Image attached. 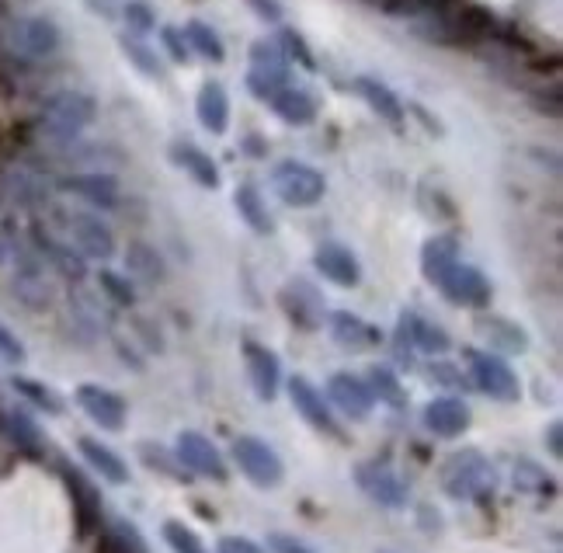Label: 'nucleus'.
Returning a JSON list of instances; mask_svg holds the SVG:
<instances>
[{
  "mask_svg": "<svg viewBox=\"0 0 563 553\" xmlns=\"http://www.w3.org/2000/svg\"><path fill=\"white\" fill-rule=\"evenodd\" d=\"M442 484L452 498H484L494 487L491 460L477 449H463V453L449 456V463L442 467Z\"/></svg>",
  "mask_w": 563,
  "mask_h": 553,
  "instance_id": "f257e3e1",
  "label": "nucleus"
},
{
  "mask_svg": "<svg viewBox=\"0 0 563 553\" xmlns=\"http://www.w3.org/2000/svg\"><path fill=\"white\" fill-rule=\"evenodd\" d=\"M272 185L279 192V199L292 209H310L324 199L327 181L317 167L299 164V160H282L272 171Z\"/></svg>",
  "mask_w": 563,
  "mask_h": 553,
  "instance_id": "f03ea898",
  "label": "nucleus"
},
{
  "mask_svg": "<svg viewBox=\"0 0 563 553\" xmlns=\"http://www.w3.org/2000/svg\"><path fill=\"white\" fill-rule=\"evenodd\" d=\"M98 115V105H94L91 94L80 91H60L46 101V129L56 136V140H73L80 136Z\"/></svg>",
  "mask_w": 563,
  "mask_h": 553,
  "instance_id": "7ed1b4c3",
  "label": "nucleus"
},
{
  "mask_svg": "<svg viewBox=\"0 0 563 553\" xmlns=\"http://www.w3.org/2000/svg\"><path fill=\"white\" fill-rule=\"evenodd\" d=\"M233 460H237L240 474L258 487H279L285 477V467L272 446L258 435H240L233 442Z\"/></svg>",
  "mask_w": 563,
  "mask_h": 553,
  "instance_id": "20e7f679",
  "label": "nucleus"
},
{
  "mask_svg": "<svg viewBox=\"0 0 563 553\" xmlns=\"http://www.w3.org/2000/svg\"><path fill=\"white\" fill-rule=\"evenodd\" d=\"M466 362H470V376H473V383H477V390H484L487 397H494V400L522 397V383H518L515 369H511L501 355L466 352Z\"/></svg>",
  "mask_w": 563,
  "mask_h": 553,
  "instance_id": "39448f33",
  "label": "nucleus"
},
{
  "mask_svg": "<svg viewBox=\"0 0 563 553\" xmlns=\"http://www.w3.org/2000/svg\"><path fill=\"white\" fill-rule=\"evenodd\" d=\"M438 289H442L445 300L456 303V307L480 310L491 303V282H487V275L473 265H463V261H456V265L445 272V279L438 282Z\"/></svg>",
  "mask_w": 563,
  "mask_h": 553,
  "instance_id": "423d86ee",
  "label": "nucleus"
},
{
  "mask_svg": "<svg viewBox=\"0 0 563 553\" xmlns=\"http://www.w3.org/2000/svg\"><path fill=\"white\" fill-rule=\"evenodd\" d=\"M174 456H178L181 470H192V474H199V477H209V480H226V477H230L223 453H219V449L212 446L202 432H181Z\"/></svg>",
  "mask_w": 563,
  "mask_h": 553,
  "instance_id": "0eeeda50",
  "label": "nucleus"
},
{
  "mask_svg": "<svg viewBox=\"0 0 563 553\" xmlns=\"http://www.w3.org/2000/svg\"><path fill=\"white\" fill-rule=\"evenodd\" d=\"M67 230H70V240L77 244L80 258L108 261L115 254V234H112V227H108V223H101V216L70 213L67 216Z\"/></svg>",
  "mask_w": 563,
  "mask_h": 553,
  "instance_id": "6e6552de",
  "label": "nucleus"
},
{
  "mask_svg": "<svg viewBox=\"0 0 563 553\" xmlns=\"http://www.w3.org/2000/svg\"><path fill=\"white\" fill-rule=\"evenodd\" d=\"M77 404L94 425L108 428V432H122V425H126V400L108 387L84 383V387H77Z\"/></svg>",
  "mask_w": 563,
  "mask_h": 553,
  "instance_id": "1a4fd4ad",
  "label": "nucleus"
},
{
  "mask_svg": "<svg viewBox=\"0 0 563 553\" xmlns=\"http://www.w3.org/2000/svg\"><path fill=\"white\" fill-rule=\"evenodd\" d=\"M327 400L338 407L341 414H348L352 421H365L376 407V397H372L369 383L358 380L352 373H334L327 380Z\"/></svg>",
  "mask_w": 563,
  "mask_h": 553,
  "instance_id": "9d476101",
  "label": "nucleus"
},
{
  "mask_svg": "<svg viewBox=\"0 0 563 553\" xmlns=\"http://www.w3.org/2000/svg\"><path fill=\"white\" fill-rule=\"evenodd\" d=\"M244 359H247V376L251 387L261 400H275L282 383V362L272 348L258 345V341H244Z\"/></svg>",
  "mask_w": 563,
  "mask_h": 553,
  "instance_id": "9b49d317",
  "label": "nucleus"
},
{
  "mask_svg": "<svg viewBox=\"0 0 563 553\" xmlns=\"http://www.w3.org/2000/svg\"><path fill=\"white\" fill-rule=\"evenodd\" d=\"M289 397H292V407H296V411L303 414V418L310 421L317 432L341 435V428H338V421H334V414H331V407H327L324 394H320V390L313 387L306 376H292V380H289Z\"/></svg>",
  "mask_w": 563,
  "mask_h": 553,
  "instance_id": "f8f14e48",
  "label": "nucleus"
},
{
  "mask_svg": "<svg viewBox=\"0 0 563 553\" xmlns=\"http://www.w3.org/2000/svg\"><path fill=\"white\" fill-rule=\"evenodd\" d=\"M313 265H317V272L327 282H334L341 289H352L362 282V265H358V258L345 244H320L317 254H313Z\"/></svg>",
  "mask_w": 563,
  "mask_h": 553,
  "instance_id": "ddd939ff",
  "label": "nucleus"
},
{
  "mask_svg": "<svg viewBox=\"0 0 563 553\" xmlns=\"http://www.w3.org/2000/svg\"><path fill=\"white\" fill-rule=\"evenodd\" d=\"M424 428L438 439H456L470 428V407L459 397H435L424 407Z\"/></svg>",
  "mask_w": 563,
  "mask_h": 553,
  "instance_id": "4468645a",
  "label": "nucleus"
},
{
  "mask_svg": "<svg viewBox=\"0 0 563 553\" xmlns=\"http://www.w3.org/2000/svg\"><path fill=\"white\" fill-rule=\"evenodd\" d=\"M355 477H358V487H362L372 501H379V505L400 508L407 501V487L400 484V477L393 474V470L379 467V463H362V467L355 470Z\"/></svg>",
  "mask_w": 563,
  "mask_h": 553,
  "instance_id": "2eb2a0df",
  "label": "nucleus"
},
{
  "mask_svg": "<svg viewBox=\"0 0 563 553\" xmlns=\"http://www.w3.org/2000/svg\"><path fill=\"white\" fill-rule=\"evenodd\" d=\"M397 341L407 348H418V352H428V355H442V352H449V345H452L449 334H445L438 324H431V320H424L421 314L400 317Z\"/></svg>",
  "mask_w": 563,
  "mask_h": 553,
  "instance_id": "dca6fc26",
  "label": "nucleus"
},
{
  "mask_svg": "<svg viewBox=\"0 0 563 553\" xmlns=\"http://www.w3.org/2000/svg\"><path fill=\"white\" fill-rule=\"evenodd\" d=\"M63 192L91 202L94 209H115L119 206V181L112 174H70L60 181Z\"/></svg>",
  "mask_w": 563,
  "mask_h": 553,
  "instance_id": "f3484780",
  "label": "nucleus"
},
{
  "mask_svg": "<svg viewBox=\"0 0 563 553\" xmlns=\"http://www.w3.org/2000/svg\"><path fill=\"white\" fill-rule=\"evenodd\" d=\"M327 327H331V338L338 341L341 348H352V352H365V348L379 345V327H372L369 320H362L358 314H348V310H334L327 317Z\"/></svg>",
  "mask_w": 563,
  "mask_h": 553,
  "instance_id": "a211bd4d",
  "label": "nucleus"
},
{
  "mask_svg": "<svg viewBox=\"0 0 563 553\" xmlns=\"http://www.w3.org/2000/svg\"><path fill=\"white\" fill-rule=\"evenodd\" d=\"M14 46L25 56H35V60L53 56L56 49H60V28L49 18H25L14 28Z\"/></svg>",
  "mask_w": 563,
  "mask_h": 553,
  "instance_id": "6ab92c4d",
  "label": "nucleus"
},
{
  "mask_svg": "<svg viewBox=\"0 0 563 553\" xmlns=\"http://www.w3.org/2000/svg\"><path fill=\"white\" fill-rule=\"evenodd\" d=\"M195 115H199L202 129H209L212 136L226 133V126H230V98H226L223 84H216V80L202 84L199 98H195Z\"/></svg>",
  "mask_w": 563,
  "mask_h": 553,
  "instance_id": "aec40b11",
  "label": "nucleus"
},
{
  "mask_svg": "<svg viewBox=\"0 0 563 553\" xmlns=\"http://www.w3.org/2000/svg\"><path fill=\"white\" fill-rule=\"evenodd\" d=\"M352 87H355L358 94H362V101L379 115V119L393 122V126H400V122H404V105H400V98L383 84V80H376V77H355Z\"/></svg>",
  "mask_w": 563,
  "mask_h": 553,
  "instance_id": "412c9836",
  "label": "nucleus"
},
{
  "mask_svg": "<svg viewBox=\"0 0 563 553\" xmlns=\"http://www.w3.org/2000/svg\"><path fill=\"white\" fill-rule=\"evenodd\" d=\"M268 105H272V112L279 115L282 122H289V126H310V122L317 119V98H313L310 91H299V87H282Z\"/></svg>",
  "mask_w": 563,
  "mask_h": 553,
  "instance_id": "4be33fe9",
  "label": "nucleus"
},
{
  "mask_svg": "<svg viewBox=\"0 0 563 553\" xmlns=\"http://www.w3.org/2000/svg\"><path fill=\"white\" fill-rule=\"evenodd\" d=\"M459 261V240L456 237H431L428 244L421 247V272L431 286L445 279L452 265Z\"/></svg>",
  "mask_w": 563,
  "mask_h": 553,
  "instance_id": "5701e85b",
  "label": "nucleus"
},
{
  "mask_svg": "<svg viewBox=\"0 0 563 553\" xmlns=\"http://www.w3.org/2000/svg\"><path fill=\"white\" fill-rule=\"evenodd\" d=\"M171 160L181 167V171H188L195 181H199L202 188H219V167L216 160H212L206 150H199L195 143H174L171 147Z\"/></svg>",
  "mask_w": 563,
  "mask_h": 553,
  "instance_id": "b1692460",
  "label": "nucleus"
},
{
  "mask_svg": "<svg viewBox=\"0 0 563 553\" xmlns=\"http://www.w3.org/2000/svg\"><path fill=\"white\" fill-rule=\"evenodd\" d=\"M77 446H80V456H84V460L91 463V467L98 470V474L105 477V480H112V484H126V480H129L126 460H122L115 449L101 446L98 439H80Z\"/></svg>",
  "mask_w": 563,
  "mask_h": 553,
  "instance_id": "393cba45",
  "label": "nucleus"
},
{
  "mask_svg": "<svg viewBox=\"0 0 563 553\" xmlns=\"http://www.w3.org/2000/svg\"><path fill=\"white\" fill-rule=\"evenodd\" d=\"M233 206H237L240 220H244L247 227L254 230V234L268 237V234H272V230H275L272 216H268L265 199H261V192H258V188H254V185H240L237 192H233Z\"/></svg>",
  "mask_w": 563,
  "mask_h": 553,
  "instance_id": "a878e982",
  "label": "nucleus"
},
{
  "mask_svg": "<svg viewBox=\"0 0 563 553\" xmlns=\"http://www.w3.org/2000/svg\"><path fill=\"white\" fill-rule=\"evenodd\" d=\"M282 303H285V310H289L292 324L317 327V320H320V296L313 293V286H306V282H292V286H285Z\"/></svg>",
  "mask_w": 563,
  "mask_h": 553,
  "instance_id": "bb28decb",
  "label": "nucleus"
},
{
  "mask_svg": "<svg viewBox=\"0 0 563 553\" xmlns=\"http://www.w3.org/2000/svg\"><path fill=\"white\" fill-rule=\"evenodd\" d=\"M251 70H254V74H265V77H272V80H279V84L289 87V60H285L279 42H272V39L254 42V46H251Z\"/></svg>",
  "mask_w": 563,
  "mask_h": 553,
  "instance_id": "cd10ccee",
  "label": "nucleus"
},
{
  "mask_svg": "<svg viewBox=\"0 0 563 553\" xmlns=\"http://www.w3.org/2000/svg\"><path fill=\"white\" fill-rule=\"evenodd\" d=\"M181 35H185V42H188V53H199L202 60H209V63L226 60L223 39L212 32V25H206V21H188V25L181 28Z\"/></svg>",
  "mask_w": 563,
  "mask_h": 553,
  "instance_id": "c85d7f7f",
  "label": "nucleus"
},
{
  "mask_svg": "<svg viewBox=\"0 0 563 553\" xmlns=\"http://www.w3.org/2000/svg\"><path fill=\"white\" fill-rule=\"evenodd\" d=\"M477 327H480V334L491 338L494 348H504V352H525V345H529V338H525L522 327L508 324L504 317H484Z\"/></svg>",
  "mask_w": 563,
  "mask_h": 553,
  "instance_id": "c756f323",
  "label": "nucleus"
},
{
  "mask_svg": "<svg viewBox=\"0 0 563 553\" xmlns=\"http://www.w3.org/2000/svg\"><path fill=\"white\" fill-rule=\"evenodd\" d=\"M126 265H129V272L140 275L143 282H160V279H164V261H160V254L153 251L150 244H129Z\"/></svg>",
  "mask_w": 563,
  "mask_h": 553,
  "instance_id": "7c9ffc66",
  "label": "nucleus"
},
{
  "mask_svg": "<svg viewBox=\"0 0 563 553\" xmlns=\"http://www.w3.org/2000/svg\"><path fill=\"white\" fill-rule=\"evenodd\" d=\"M122 53H126V60L133 63L136 70H140L143 77H150V80H160L164 77V67H160V60H157V53H153L146 42H140L136 35H122Z\"/></svg>",
  "mask_w": 563,
  "mask_h": 553,
  "instance_id": "2f4dec72",
  "label": "nucleus"
},
{
  "mask_svg": "<svg viewBox=\"0 0 563 553\" xmlns=\"http://www.w3.org/2000/svg\"><path fill=\"white\" fill-rule=\"evenodd\" d=\"M35 244H39L42 251L53 258V265L60 268V272L73 275V279H80V275H84V258H80V254H73V247H63V244H56L49 234H42V227H35Z\"/></svg>",
  "mask_w": 563,
  "mask_h": 553,
  "instance_id": "473e14b6",
  "label": "nucleus"
},
{
  "mask_svg": "<svg viewBox=\"0 0 563 553\" xmlns=\"http://www.w3.org/2000/svg\"><path fill=\"white\" fill-rule=\"evenodd\" d=\"M369 390H372V397H379V400H386V404H393V407H404V387H400V380L397 376L390 373V369H383V366H372L369 369Z\"/></svg>",
  "mask_w": 563,
  "mask_h": 553,
  "instance_id": "72a5a7b5",
  "label": "nucleus"
},
{
  "mask_svg": "<svg viewBox=\"0 0 563 553\" xmlns=\"http://www.w3.org/2000/svg\"><path fill=\"white\" fill-rule=\"evenodd\" d=\"M11 387L18 390V394L25 397V400H32L35 407H42V411H49V414H60V411H63L60 397H56L49 387H42V383L25 380V376H14V380H11Z\"/></svg>",
  "mask_w": 563,
  "mask_h": 553,
  "instance_id": "f704fd0d",
  "label": "nucleus"
},
{
  "mask_svg": "<svg viewBox=\"0 0 563 553\" xmlns=\"http://www.w3.org/2000/svg\"><path fill=\"white\" fill-rule=\"evenodd\" d=\"M164 540L174 553H206L202 540L185 526V522H174V519L164 522Z\"/></svg>",
  "mask_w": 563,
  "mask_h": 553,
  "instance_id": "c9c22d12",
  "label": "nucleus"
},
{
  "mask_svg": "<svg viewBox=\"0 0 563 553\" xmlns=\"http://www.w3.org/2000/svg\"><path fill=\"white\" fill-rule=\"evenodd\" d=\"M279 49L285 53V60H296L303 70H317V60H313V53H310V46H306V39L299 32H292V28H282Z\"/></svg>",
  "mask_w": 563,
  "mask_h": 553,
  "instance_id": "e433bc0d",
  "label": "nucleus"
},
{
  "mask_svg": "<svg viewBox=\"0 0 563 553\" xmlns=\"http://www.w3.org/2000/svg\"><path fill=\"white\" fill-rule=\"evenodd\" d=\"M98 282H101V289H105V293L112 296L115 303H119V307H133V303H136L133 286H129L122 275H115V272H108V268H105V272L98 275Z\"/></svg>",
  "mask_w": 563,
  "mask_h": 553,
  "instance_id": "4c0bfd02",
  "label": "nucleus"
},
{
  "mask_svg": "<svg viewBox=\"0 0 563 553\" xmlns=\"http://www.w3.org/2000/svg\"><path fill=\"white\" fill-rule=\"evenodd\" d=\"M122 14H126V21H129V28L133 32H150L153 25H157V14H153V7L146 4V0H129L126 7H122Z\"/></svg>",
  "mask_w": 563,
  "mask_h": 553,
  "instance_id": "58836bf2",
  "label": "nucleus"
},
{
  "mask_svg": "<svg viewBox=\"0 0 563 553\" xmlns=\"http://www.w3.org/2000/svg\"><path fill=\"white\" fill-rule=\"evenodd\" d=\"M160 46L167 49V56H171L174 63H188V60H192V53H188V42H185V35H181V28H171V25L160 28Z\"/></svg>",
  "mask_w": 563,
  "mask_h": 553,
  "instance_id": "ea45409f",
  "label": "nucleus"
},
{
  "mask_svg": "<svg viewBox=\"0 0 563 553\" xmlns=\"http://www.w3.org/2000/svg\"><path fill=\"white\" fill-rule=\"evenodd\" d=\"M140 453H143V460H146V467H153V470H164V474H181L178 467H174V460H178V456H167L164 453V446H153V442H143L140 446Z\"/></svg>",
  "mask_w": 563,
  "mask_h": 553,
  "instance_id": "a19ab883",
  "label": "nucleus"
},
{
  "mask_svg": "<svg viewBox=\"0 0 563 553\" xmlns=\"http://www.w3.org/2000/svg\"><path fill=\"white\" fill-rule=\"evenodd\" d=\"M247 87H251L254 98L265 101V105H268V101H272L285 84H279V80H272V77H265V74H254V70H251V74H247Z\"/></svg>",
  "mask_w": 563,
  "mask_h": 553,
  "instance_id": "79ce46f5",
  "label": "nucleus"
},
{
  "mask_svg": "<svg viewBox=\"0 0 563 553\" xmlns=\"http://www.w3.org/2000/svg\"><path fill=\"white\" fill-rule=\"evenodd\" d=\"M0 359L11 362V366H18V362H25V345H21L18 338H14L11 331H7L4 324H0Z\"/></svg>",
  "mask_w": 563,
  "mask_h": 553,
  "instance_id": "37998d69",
  "label": "nucleus"
},
{
  "mask_svg": "<svg viewBox=\"0 0 563 553\" xmlns=\"http://www.w3.org/2000/svg\"><path fill=\"white\" fill-rule=\"evenodd\" d=\"M115 547H119V553H146L140 533L133 526H115Z\"/></svg>",
  "mask_w": 563,
  "mask_h": 553,
  "instance_id": "c03bdc74",
  "label": "nucleus"
},
{
  "mask_svg": "<svg viewBox=\"0 0 563 553\" xmlns=\"http://www.w3.org/2000/svg\"><path fill=\"white\" fill-rule=\"evenodd\" d=\"M11 428H14V439L25 442V446H39V428L25 418V414H11Z\"/></svg>",
  "mask_w": 563,
  "mask_h": 553,
  "instance_id": "a18cd8bd",
  "label": "nucleus"
},
{
  "mask_svg": "<svg viewBox=\"0 0 563 553\" xmlns=\"http://www.w3.org/2000/svg\"><path fill=\"white\" fill-rule=\"evenodd\" d=\"M216 553H265V550L254 540H247V536H223L216 543Z\"/></svg>",
  "mask_w": 563,
  "mask_h": 553,
  "instance_id": "49530a36",
  "label": "nucleus"
},
{
  "mask_svg": "<svg viewBox=\"0 0 563 553\" xmlns=\"http://www.w3.org/2000/svg\"><path fill=\"white\" fill-rule=\"evenodd\" d=\"M268 543H272L275 553H313L310 547H306V543H299L296 536H285V533L268 536Z\"/></svg>",
  "mask_w": 563,
  "mask_h": 553,
  "instance_id": "de8ad7c7",
  "label": "nucleus"
},
{
  "mask_svg": "<svg viewBox=\"0 0 563 553\" xmlns=\"http://www.w3.org/2000/svg\"><path fill=\"white\" fill-rule=\"evenodd\" d=\"M247 4L258 11V18H265V21H282V7L275 4V0H247Z\"/></svg>",
  "mask_w": 563,
  "mask_h": 553,
  "instance_id": "09e8293b",
  "label": "nucleus"
},
{
  "mask_svg": "<svg viewBox=\"0 0 563 553\" xmlns=\"http://www.w3.org/2000/svg\"><path fill=\"white\" fill-rule=\"evenodd\" d=\"M431 376H438V380H442V383H459V380H456V369H449V366L431 369Z\"/></svg>",
  "mask_w": 563,
  "mask_h": 553,
  "instance_id": "8fccbe9b",
  "label": "nucleus"
},
{
  "mask_svg": "<svg viewBox=\"0 0 563 553\" xmlns=\"http://www.w3.org/2000/svg\"><path fill=\"white\" fill-rule=\"evenodd\" d=\"M550 453L553 456L563 453V449H560V425H550Z\"/></svg>",
  "mask_w": 563,
  "mask_h": 553,
  "instance_id": "3c124183",
  "label": "nucleus"
},
{
  "mask_svg": "<svg viewBox=\"0 0 563 553\" xmlns=\"http://www.w3.org/2000/svg\"><path fill=\"white\" fill-rule=\"evenodd\" d=\"M0 261H4V251H0Z\"/></svg>",
  "mask_w": 563,
  "mask_h": 553,
  "instance_id": "603ef678",
  "label": "nucleus"
}]
</instances>
